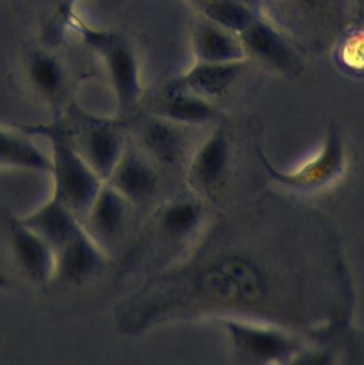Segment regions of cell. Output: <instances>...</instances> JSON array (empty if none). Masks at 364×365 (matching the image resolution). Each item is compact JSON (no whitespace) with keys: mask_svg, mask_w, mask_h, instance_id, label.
<instances>
[{"mask_svg":"<svg viewBox=\"0 0 364 365\" xmlns=\"http://www.w3.org/2000/svg\"><path fill=\"white\" fill-rule=\"evenodd\" d=\"M264 16L295 46L321 51L354 24L355 0H257Z\"/></svg>","mask_w":364,"mask_h":365,"instance_id":"obj_1","label":"cell"},{"mask_svg":"<svg viewBox=\"0 0 364 365\" xmlns=\"http://www.w3.org/2000/svg\"><path fill=\"white\" fill-rule=\"evenodd\" d=\"M231 161L228 127L220 123L198 145L188 164V180L203 194H211L223 185Z\"/></svg>","mask_w":364,"mask_h":365,"instance_id":"obj_12","label":"cell"},{"mask_svg":"<svg viewBox=\"0 0 364 365\" xmlns=\"http://www.w3.org/2000/svg\"><path fill=\"white\" fill-rule=\"evenodd\" d=\"M79 0H54V19L61 27H69L70 20L77 14L76 4Z\"/></svg>","mask_w":364,"mask_h":365,"instance_id":"obj_23","label":"cell"},{"mask_svg":"<svg viewBox=\"0 0 364 365\" xmlns=\"http://www.w3.org/2000/svg\"><path fill=\"white\" fill-rule=\"evenodd\" d=\"M106 182L133 207L147 204L157 192L158 173L154 163L133 143H128Z\"/></svg>","mask_w":364,"mask_h":365,"instance_id":"obj_11","label":"cell"},{"mask_svg":"<svg viewBox=\"0 0 364 365\" xmlns=\"http://www.w3.org/2000/svg\"><path fill=\"white\" fill-rule=\"evenodd\" d=\"M198 9L200 16L237 34L258 16L247 0H206Z\"/></svg>","mask_w":364,"mask_h":365,"instance_id":"obj_20","label":"cell"},{"mask_svg":"<svg viewBox=\"0 0 364 365\" xmlns=\"http://www.w3.org/2000/svg\"><path fill=\"white\" fill-rule=\"evenodd\" d=\"M203 217L201 205L193 200L178 198L168 202L157 215L160 231L173 240L184 238L193 232Z\"/></svg>","mask_w":364,"mask_h":365,"instance_id":"obj_19","label":"cell"},{"mask_svg":"<svg viewBox=\"0 0 364 365\" xmlns=\"http://www.w3.org/2000/svg\"><path fill=\"white\" fill-rule=\"evenodd\" d=\"M17 127L30 135H40L47 141L51 192L81 221L104 181L71 144L59 111L47 123L20 124Z\"/></svg>","mask_w":364,"mask_h":365,"instance_id":"obj_2","label":"cell"},{"mask_svg":"<svg viewBox=\"0 0 364 365\" xmlns=\"http://www.w3.org/2000/svg\"><path fill=\"white\" fill-rule=\"evenodd\" d=\"M191 287L203 302L253 307L268 298L271 279L254 258L243 252H227L201 267Z\"/></svg>","mask_w":364,"mask_h":365,"instance_id":"obj_3","label":"cell"},{"mask_svg":"<svg viewBox=\"0 0 364 365\" xmlns=\"http://www.w3.org/2000/svg\"><path fill=\"white\" fill-rule=\"evenodd\" d=\"M6 235L11 255L23 275L39 287L53 284L56 254L53 247L20 217H6Z\"/></svg>","mask_w":364,"mask_h":365,"instance_id":"obj_9","label":"cell"},{"mask_svg":"<svg viewBox=\"0 0 364 365\" xmlns=\"http://www.w3.org/2000/svg\"><path fill=\"white\" fill-rule=\"evenodd\" d=\"M131 208L133 205L104 181L81 218V224L89 235L111 255L126 231Z\"/></svg>","mask_w":364,"mask_h":365,"instance_id":"obj_10","label":"cell"},{"mask_svg":"<svg viewBox=\"0 0 364 365\" xmlns=\"http://www.w3.org/2000/svg\"><path fill=\"white\" fill-rule=\"evenodd\" d=\"M246 64L247 60L231 63L196 61L181 76L168 83L211 101L224 96L233 87L243 74Z\"/></svg>","mask_w":364,"mask_h":365,"instance_id":"obj_14","label":"cell"},{"mask_svg":"<svg viewBox=\"0 0 364 365\" xmlns=\"http://www.w3.org/2000/svg\"><path fill=\"white\" fill-rule=\"evenodd\" d=\"M124 123L128 134L134 137L133 143L154 164L176 167L183 161L187 148V125L150 113L128 117Z\"/></svg>","mask_w":364,"mask_h":365,"instance_id":"obj_7","label":"cell"},{"mask_svg":"<svg viewBox=\"0 0 364 365\" xmlns=\"http://www.w3.org/2000/svg\"><path fill=\"white\" fill-rule=\"evenodd\" d=\"M191 50L196 61L231 63L247 60L240 36L200 16L191 29Z\"/></svg>","mask_w":364,"mask_h":365,"instance_id":"obj_15","label":"cell"},{"mask_svg":"<svg viewBox=\"0 0 364 365\" xmlns=\"http://www.w3.org/2000/svg\"><path fill=\"white\" fill-rule=\"evenodd\" d=\"M247 1H248V0H247Z\"/></svg>","mask_w":364,"mask_h":365,"instance_id":"obj_27","label":"cell"},{"mask_svg":"<svg viewBox=\"0 0 364 365\" xmlns=\"http://www.w3.org/2000/svg\"><path fill=\"white\" fill-rule=\"evenodd\" d=\"M27 78L46 103L60 111V103L64 98L67 87V76L61 61L47 50H31L26 58Z\"/></svg>","mask_w":364,"mask_h":365,"instance_id":"obj_17","label":"cell"},{"mask_svg":"<svg viewBox=\"0 0 364 365\" xmlns=\"http://www.w3.org/2000/svg\"><path fill=\"white\" fill-rule=\"evenodd\" d=\"M59 114L74 148L106 181L128 143L124 120L117 115L103 117L89 113L76 103Z\"/></svg>","mask_w":364,"mask_h":365,"instance_id":"obj_5","label":"cell"},{"mask_svg":"<svg viewBox=\"0 0 364 365\" xmlns=\"http://www.w3.org/2000/svg\"><path fill=\"white\" fill-rule=\"evenodd\" d=\"M233 335L240 349L254 358H273L290 349V339L285 335L260 328L236 325L233 327Z\"/></svg>","mask_w":364,"mask_h":365,"instance_id":"obj_21","label":"cell"},{"mask_svg":"<svg viewBox=\"0 0 364 365\" xmlns=\"http://www.w3.org/2000/svg\"><path fill=\"white\" fill-rule=\"evenodd\" d=\"M193 1H194V3H197V4H198V6H200V4H201V3H203V1H206V0H193Z\"/></svg>","mask_w":364,"mask_h":365,"instance_id":"obj_26","label":"cell"},{"mask_svg":"<svg viewBox=\"0 0 364 365\" xmlns=\"http://www.w3.org/2000/svg\"><path fill=\"white\" fill-rule=\"evenodd\" d=\"M147 113L187 127L204 125L218 117L213 101L170 83L148 103Z\"/></svg>","mask_w":364,"mask_h":365,"instance_id":"obj_13","label":"cell"},{"mask_svg":"<svg viewBox=\"0 0 364 365\" xmlns=\"http://www.w3.org/2000/svg\"><path fill=\"white\" fill-rule=\"evenodd\" d=\"M4 287H7V278L3 274H0V289H3Z\"/></svg>","mask_w":364,"mask_h":365,"instance_id":"obj_25","label":"cell"},{"mask_svg":"<svg viewBox=\"0 0 364 365\" xmlns=\"http://www.w3.org/2000/svg\"><path fill=\"white\" fill-rule=\"evenodd\" d=\"M34 232L56 250L81 225L80 218L53 192L39 207L20 217Z\"/></svg>","mask_w":364,"mask_h":365,"instance_id":"obj_16","label":"cell"},{"mask_svg":"<svg viewBox=\"0 0 364 365\" xmlns=\"http://www.w3.org/2000/svg\"><path fill=\"white\" fill-rule=\"evenodd\" d=\"M238 36L247 58L287 80H295L303 73L304 61L300 48L266 17L257 16Z\"/></svg>","mask_w":364,"mask_h":365,"instance_id":"obj_6","label":"cell"},{"mask_svg":"<svg viewBox=\"0 0 364 365\" xmlns=\"http://www.w3.org/2000/svg\"><path fill=\"white\" fill-rule=\"evenodd\" d=\"M54 254L53 282L60 285H81L100 275L111 264V255L89 235L83 224L54 250Z\"/></svg>","mask_w":364,"mask_h":365,"instance_id":"obj_8","label":"cell"},{"mask_svg":"<svg viewBox=\"0 0 364 365\" xmlns=\"http://www.w3.org/2000/svg\"><path fill=\"white\" fill-rule=\"evenodd\" d=\"M69 29L76 31L101 60L114 96L117 117H130L144 96L140 64L131 44L117 31L90 26L79 14L70 20Z\"/></svg>","mask_w":364,"mask_h":365,"instance_id":"obj_4","label":"cell"},{"mask_svg":"<svg viewBox=\"0 0 364 365\" xmlns=\"http://www.w3.org/2000/svg\"><path fill=\"white\" fill-rule=\"evenodd\" d=\"M355 21L364 27V0H355Z\"/></svg>","mask_w":364,"mask_h":365,"instance_id":"obj_24","label":"cell"},{"mask_svg":"<svg viewBox=\"0 0 364 365\" xmlns=\"http://www.w3.org/2000/svg\"><path fill=\"white\" fill-rule=\"evenodd\" d=\"M337 43V57L341 66L355 74L364 73V27L348 29Z\"/></svg>","mask_w":364,"mask_h":365,"instance_id":"obj_22","label":"cell"},{"mask_svg":"<svg viewBox=\"0 0 364 365\" xmlns=\"http://www.w3.org/2000/svg\"><path fill=\"white\" fill-rule=\"evenodd\" d=\"M0 168H16L33 173H50L49 153L43 151L30 134L19 127H0Z\"/></svg>","mask_w":364,"mask_h":365,"instance_id":"obj_18","label":"cell"}]
</instances>
